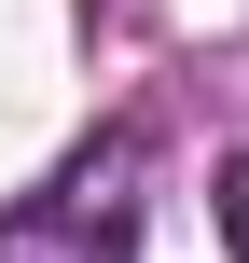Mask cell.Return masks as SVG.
I'll list each match as a JSON object with an SVG mask.
<instances>
[{"label":"cell","instance_id":"cell-1","mask_svg":"<svg viewBox=\"0 0 249 263\" xmlns=\"http://www.w3.org/2000/svg\"><path fill=\"white\" fill-rule=\"evenodd\" d=\"M222 236H236V263H249V166H222Z\"/></svg>","mask_w":249,"mask_h":263}]
</instances>
